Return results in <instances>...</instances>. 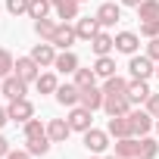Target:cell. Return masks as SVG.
<instances>
[{"label":"cell","instance_id":"8d00e7d4","mask_svg":"<svg viewBox=\"0 0 159 159\" xmlns=\"http://www.w3.org/2000/svg\"><path fill=\"white\" fill-rule=\"evenodd\" d=\"M147 112H150L153 119H159V94H150V100H147Z\"/></svg>","mask_w":159,"mask_h":159},{"label":"cell","instance_id":"e575fe53","mask_svg":"<svg viewBox=\"0 0 159 159\" xmlns=\"http://www.w3.org/2000/svg\"><path fill=\"white\" fill-rule=\"evenodd\" d=\"M140 34H143V38H159V19L140 22Z\"/></svg>","mask_w":159,"mask_h":159},{"label":"cell","instance_id":"7402d4cb","mask_svg":"<svg viewBox=\"0 0 159 159\" xmlns=\"http://www.w3.org/2000/svg\"><path fill=\"white\" fill-rule=\"evenodd\" d=\"M56 28H59V22H53V19H34V34L41 41H53Z\"/></svg>","mask_w":159,"mask_h":159},{"label":"cell","instance_id":"60d3db41","mask_svg":"<svg viewBox=\"0 0 159 159\" xmlns=\"http://www.w3.org/2000/svg\"><path fill=\"white\" fill-rule=\"evenodd\" d=\"M122 3H125V7H134V10H137V7L143 3V0H122Z\"/></svg>","mask_w":159,"mask_h":159},{"label":"cell","instance_id":"52a82bcc","mask_svg":"<svg viewBox=\"0 0 159 159\" xmlns=\"http://www.w3.org/2000/svg\"><path fill=\"white\" fill-rule=\"evenodd\" d=\"M100 31H103V25H100L97 16H84V19H78V22H75V34L81 38V41H91V38L100 34Z\"/></svg>","mask_w":159,"mask_h":159},{"label":"cell","instance_id":"44dd1931","mask_svg":"<svg viewBox=\"0 0 159 159\" xmlns=\"http://www.w3.org/2000/svg\"><path fill=\"white\" fill-rule=\"evenodd\" d=\"M53 69H56V72H62V75H75V69H78V56H75L72 50H62V53H56Z\"/></svg>","mask_w":159,"mask_h":159},{"label":"cell","instance_id":"484cf974","mask_svg":"<svg viewBox=\"0 0 159 159\" xmlns=\"http://www.w3.org/2000/svg\"><path fill=\"white\" fill-rule=\"evenodd\" d=\"M34 84H38L41 94H56V88H59V81H56V75H53V72H41Z\"/></svg>","mask_w":159,"mask_h":159},{"label":"cell","instance_id":"3957f363","mask_svg":"<svg viewBox=\"0 0 159 159\" xmlns=\"http://www.w3.org/2000/svg\"><path fill=\"white\" fill-rule=\"evenodd\" d=\"M7 112H10V122H28V119H34V106H31V100H10V106H7Z\"/></svg>","mask_w":159,"mask_h":159},{"label":"cell","instance_id":"603a6c76","mask_svg":"<svg viewBox=\"0 0 159 159\" xmlns=\"http://www.w3.org/2000/svg\"><path fill=\"white\" fill-rule=\"evenodd\" d=\"M50 143H53V140H50L47 134H44V137H28V140H25V150H28L31 156H47V153H50Z\"/></svg>","mask_w":159,"mask_h":159},{"label":"cell","instance_id":"e0dca14e","mask_svg":"<svg viewBox=\"0 0 159 159\" xmlns=\"http://www.w3.org/2000/svg\"><path fill=\"white\" fill-rule=\"evenodd\" d=\"M150 84L143 81V78H134V81H128V100L131 103H147L150 100Z\"/></svg>","mask_w":159,"mask_h":159},{"label":"cell","instance_id":"7dc6e473","mask_svg":"<svg viewBox=\"0 0 159 159\" xmlns=\"http://www.w3.org/2000/svg\"><path fill=\"white\" fill-rule=\"evenodd\" d=\"M91 159H103V156H91Z\"/></svg>","mask_w":159,"mask_h":159},{"label":"cell","instance_id":"1f68e13d","mask_svg":"<svg viewBox=\"0 0 159 159\" xmlns=\"http://www.w3.org/2000/svg\"><path fill=\"white\" fill-rule=\"evenodd\" d=\"M44 134H47V125H44L41 119H28V122H25V140H28V137H44Z\"/></svg>","mask_w":159,"mask_h":159},{"label":"cell","instance_id":"f546056e","mask_svg":"<svg viewBox=\"0 0 159 159\" xmlns=\"http://www.w3.org/2000/svg\"><path fill=\"white\" fill-rule=\"evenodd\" d=\"M50 0H31V3H28V16L31 19H47L50 16Z\"/></svg>","mask_w":159,"mask_h":159},{"label":"cell","instance_id":"7c38bea8","mask_svg":"<svg viewBox=\"0 0 159 159\" xmlns=\"http://www.w3.org/2000/svg\"><path fill=\"white\" fill-rule=\"evenodd\" d=\"M131 106H134V103L128 100V94H122V97H106V100H103L106 116H128Z\"/></svg>","mask_w":159,"mask_h":159},{"label":"cell","instance_id":"ac0fdd59","mask_svg":"<svg viewBox=\"0 0 159 159\" xmlns=\"http://www.w3.org/2000/svg\"><path fill=\"white\" fill-rule=\"evenodd\" d=\"M75 38H78V34H75V28H72V25H66V22H59V28H56V34H53V41H50V44H53V47H59V50H69V47L75 44Z\"/></svg>","mask_w":159,"mask_h":159},{"label":"cell","instance_id":"6da1fadb","mask_svg":"<svg viewBox=\"0 0 159 159\" xmlns=\"http://www.w3.org/2000/svg\"><path fill=\"white\" fill-rule=\"evenodd\" d=\"M128 122H131V134H134V137H137V134H140V137H147V134H150V128L156 125V122H153V116H150L147 109H131V112H128Z\"/></svg>","mask_w":159,"mask_h":159},{"label":"cell","instance_id":"681fc988","mask_svg":"<svg viewBox=\"0 0 159 159\" xmlns=\"http://www.w3.org/2000/svg\"><path fill=\"white\" fill-rule=\"evenodd\" d=\"M78 3H81V0H78Z\"/></svg>","mask_w":159,"mask_h":159},{"label":"cell","instance_id":"ffe728a7","mask_svg":"<svg viewBox=\"0 0 159 159\" xmlns=\"http://www.w3.org/2000/svg\"><path fill=\"white\" fill-rule=\"evenodd\" d=\"M97 19H100V25H103V28H112V25L122 19V10H119L116 3H100V10H97Z\"/></svg>","mask_w":159,"mask_h":159},{"label":"cell","instance_id":"4dcf8cb0","mask_svg":"<svg viewBox=\"0 0 159 159\" xmlns=\"http://www.w3.org/2000/svg\"><path fill=\"white\" fill-rule=\"evenodd\" d=\"M137 19H159V0H143V3L137 7Z\"/></svg>","mask_w":159,"mask_h":159},{"label":"cell","instance_id":"ba28073f","mask_svg":"<svg viewBox=\"0 0 159 159\" xmlns=\"http://www.w3.org/2000/svg\"><path fill=\"white\" fill-rule=\"evenodd\" d=\"M16 75L22 78V81H38V75H41V66L31 59V53L16 59Z\"/></svg>","mask_w":159,"mask_h":159},{"label":"cell","instance_id":"f1b7e54d","mask_svg":"<svg viewBox=\"0 0 159 159\" xmlns=\"http://www.w3.org/2000/svg\"><path fill=\"white\" fill-rule=\"evenodd\" d=\"M16 72V59H13V53L7 50V47H0V81H3L7 75H13Z\"/></svg>","mask_w":159,"mask_h":159},{"label":"cell","instance_id":"c3c4849f","mask_svg":"<svg viewBox=\"0 0 159 159\" xmlns=\"http://www.w3.org/2000/svg\"><path fill=\"white\" fill-rule=\"evenodd\" d=\"M137 159H143V156H137Z\"/></svg>","mask_w":159,"mask_h":159},{"label":"cell","instance_id":"ee69618b","mask_svg":"<svg viewBox=\"0 0 159 159\" xmlns=\"http://www.w3.org/2000/svg\"><path fill=\"white\" fill-rule=\"evenodd\" d=\"M156 78H159V62H156Z\"/></svg>","mask_w":159,"mask_h":159},{"label":"cell","instance_id":"9a60e30c","mask_svg":"<svg viewBox=\"0 0 159 159\" xmlns=\"http://www.w3.org/2000/svg\"><path fill=\"white\" fill-rule=\"evenodd\" d=\"M137 47H140V38H137L134 31H119V34H116V50H119V53L134 56V53H137Z\"/></svg>","mask_w":159,"mask_h":159},{"label":"cell","instance_id":"83f0119b","mask_svg":"<svg viewBox=\"0 0 159 159\" xmlns=\"http://www.w3.org/2000/svg\"><path fill=\"white\" fill-rule=\"evenodd\" d=\"M75 84L81 88V91L84 88H94L97 84V72L94 69H75Z\"/></svg>","mask_w":159,"mask_h":159},{"label":"cell","instance_id":"30bf717a","mask_svg":"<svg viewBox=\"0 0 159 159\" xmlns=\"http://www.w3.org/2000/svg\"><path fill=\"white\" fill-rule=\"evenodd\" d=\"M78 100H81V88L78 84H59L56 88V103L59 106H78Z\"/></svg>","mask_w":159,"mask_h":159},{"label":"cell","instance_id":"277c9868","mask_svg":"<svg viewBox=\"0 0 159 159\" xmlns=\"http://www.w3.org/2000/svg\"><path fill=\"white\" fill-rule=\"evenodd\" d=\"M128 72H131V78H143V81H147V78L150 75H156V66H153V59L150 56H131V62H128Z\"/></svg>","mask_w":159,"mask_h":159},{"label":"cell","instance_id":"d6a6232c","mask_svg":"<svg viewBox=\"0 0 159 159\" xmlns=\"http://www.w3.org/2000/svg\"><path fill=\"white\" fill-rule=\"evenodd\" d=\"M140 156H143V159H156V156H159V140L140 137Z\"/></svg>","mask_w":159,"mask_h":159},{"label":"cell","instance_id":"cb8c5ba5","mask_svg":"<svg viewBox=\"0 0 159 159\" xmlns=\"http://www.w3.org/2000/svg\"><path fill=\"white\" fill-rule=\"evenodd\" d=\"M103 94H106V97H122V94H128V81L119 78V75H112V78H106Z\"/></svg>","mask_w":159,"mask_h":159},{"label":"cell","instance_id":"8fae6325","mask_svg":"<svg viewBox=\"0 0 159 159\" xmlns=\"http://www.w3.org/2000/svg\"><path fill=\"white\" fill-rule=\"evenodd\" d=\"M103 100H106V94L94 84V88H84L81 91V100H78V103H81L84 109H91V112H97V109H103Z\"/></svg>","mask_w":159,"mask_h":159},{"label":"cell","instance_id":"d590c367","mask_svg":"<svg viewBox=\"0 0 159 159\" xmlns=\"http://www.w3.org/2000/svg\"><path fill=\"white\" fill-rule=\"evenodd\" d=\"M147 56H150L153 62H159V38H150V44H147Z\"/></svg>","mask_w":159,"mask_h":159},{"label":"cell","instance_id":"74e56055","mask_svg":"<svg viewBox=\"0 0 159 159\" xmlns=\"http://www.w3.org/2000/svg\"><path fill=\"white\" fill-rule=\"evenodd\" d=\"M7 159H31V153H28V150H10Z\"/></svg>","mask_w":159,"mask_h":159},{"label":"cell","instance_id":"9c48e42d","mask_svg":"<svg viewBox=\"0 0 159 159\" xmlns=\"http://www.w3.org/2000/svg\"><path fill=\"white\" fill-rule=\"evenodd\" d=\"M31 59H34L38 66H53V62H56V47H53L50 41H41V44L31 47Z\"/></svg>","mask_w":159,"mask_h":159},{"label":"cell","instance_id":"f6af8a7d","mask_svg":"<svg viewBox=\"0 0 159 159\" xmlns=\"http://www.w3.org/2000/svg\"><path fill=\"white\" fill-rule=\"evenodd\" d=\"M0 97H3V84H0Z\"/></svg>","mask_w":159,"mask_h":159},{"label":"cell","instance_id":"8992f818","mask_svg":"<svg viewBox=\"0 0 159 159\" xmlns=\"http://www.w3.org/2000/svg\"><path fill=\"white\" fill-rule=\"evenodd\" d=\"M0 84H3V97H7V100H22V97H25V88H28V81H22L16 72L7 75Z\"/></svg>","mask_w":159,"mask_h":159},{"label":"cell","instance_id":"836d02e7","mask_svg":"<svg viewBox=\"0 0 159 159\" xmlns=\"http://www.w3.org/2000/svg\"><path fill=\"white\" fill-rule=\"evenodd\" d=\"M28 3H31V0H7V13L10 16H25L28 13Z\"/></svg>","mask_w":159,"mask_h":159},{"label":"cell","instance_id":"4fadbf2b","mask_svg":"<svg viewBox=\"0 0 159 159\" xmlns=\"http://www.w3.org/2000/svg\"><path fill=\"white\" fill-rule=\"evenodd\" d=\"M106 131H109V137H116V140H122V137H134V134H131V122H128V116H109Z\"/></svg>","mask_w":159,"mask_h":159},{"label":"cell","instance_id":"b9f144b4","mask_svg":"<svg viewBox=\"0 0 159 159\" xmlns=\"http://www.w3.org/2000/svg\"><path fill=\"white\" fill-rule=\"evenodd\" d=\"M50 3H53V7H56V3H62V0H50Z\"/></svg>","mask_w":159,"mask_h":159},{"label":"cell","instance_id":"7a4b0ae2","mask_svg":"<svg viewBox=\"0 0 159 159\" xmlns=\"http://www.w3.org/2000/svg\"><path fill=\"white\" fill-rule=\"evenodd\" d=\"M84 147H88V153H94V156L106 153V147H109V131L88 128V131H84Z\"/></svg>","mask_w":159,"mask_h":159},{"label":"cell","instance_id":"bcb514c9","mask_svg":"<svg viewBox=\"0 0 159 159\" xmlns=\"http://www.w3.org/2000/svg\"><path fill=\"white\" fill-rule=\"evenodd\" d=\"M156 131H159V119H156Z\"/></svg>","mask_w":159,"mask_h":159},{"label":"cell","instance_id":"5bb4252c","mask_svg":"<svg viewBox=\"0 0 159 159\" xmlns=\"http://www.w3.org/2000/svg\"><path fill=\"white\" fill-rule=\"evenodd\" d=\"M69 134H72L69 119H50V122H47V137H50L53 143H62Z\"/></svg>","mask_w":159,"mask_h":159},{"label":"cell","instance_id":"ab89813d","mask_svg":"<svg viewBox=\"0 0 159 159\" xmlns=\"http://www.w3.org/2000/svg\"><path fill=\"white\" fill-rule=\"evenodd\" d=\"M7 122H10V112H7V109H3V106H0V128H3V125H7Z\"/></svg>","mask_w":159,"mask_h":159},{"label":"cell","instance_id":"d6986e66","mask_svg":"<svg viewBox=\"0 0 159 159\" xmlns=\"http://www.w3.org/2000/svg\"><path fill=\"white\" fill-rule=\"evenodd\" d=\"M91 50H94L97 56H109V53L116 50V38H112V34H106V31H100V34H94V38H91Z\"/></svg>","mask_w":159,"mask_h":159},{"label":"cell","instance_id":"4316f807","mask_svg":"<svg viewBox=\"0 0 159 159\" xmlns=\"http://www.w3.org/2000/svg\"><path fill=\"white\" fill-rule=\"evenodd\" d=\"M56 19H62V22L78 19V0H62V3H56Z\"/></svg>","mask_w":159,"mask_h":159},{"label":"cell","instance_id":"f35d334b","mask_svg":"<svg viewBox=\"0 0 159 159\" xmlns=\"http://www.w3.org/2000/svg\"><path fill=\"white\" fill-rule=\"evenodd\" d=\"M7 153H10V140L0 134V159H7Z\"/></svg>","mask_w":159,"mask_h":159},{"label":"cell","instance_id":"2e32d148","mask_svg":"<svg viewBox=\"0 0 159 159\" xmlns=\"http://www.w3.org/2000/svg\"><path fill=\"white\" fill-rule=\"evenodd\" d=\"M116 156H119V159H137V156H140V140H137V137H122V140H116Z\"/></svg>","mask_w":159,"mask_h":159},{"label":"cell","instance_id":"7bdbcfd3","mask_svg":"<svg viewBox=\"0 0 159 159\" xmlns=\"http://www.w3.org/2000/svg\"><path fill=\"white\" fill-rule=\"evenodd\" d=\"M103 159H119V156H103Z\"/></svg>","mask_w":159,"mask_h":159},{"label":"cell","instance_id":"5b68a950","mask_svg":"<svg viewBox=\"0 0 159 159\" xmlns=\"http://www.w3.org/2000/svg\"><path fill=\"white\" fill-rule=\"evenodd\" d=\"M91 116H94V112H91V109H84L81 103L72 106V112H69V125H72V131H81V134H84L88 128H94V125H91V122H94Z\"/></svg>","mask_w":159,"mask_h":159},{"label":"cell","instance_id":"d4e9b609","mask_svg":"<svg viewBox=\"0 0 159 159\" xmlns=\"http://www.w3.org/2000/svg\"><path fill=\"white\" fill-rule=\"evenodd\" d=\"M94 72H97V78H112L116 75V59L112 56H97Z\"/></svg>","mask_w":159,"mask_h":159}]
</instances>
